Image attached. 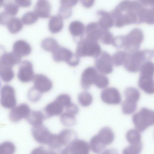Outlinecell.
<instances>
[{
	"label": "cell",
	"mask_w": 154,
	"mask_h": 154,
	"mask_svg": "<svg viewBox=\"0 0 154 154\" xmlns=\"http://www.w3.org/2000/svg\"><path fill=\"white\" fill-rule=\"evenodd\" d=\"M144 6L139 1H122L110 14L115 25L122 28L126 25L139 24V17Z\"/></svg>",
	"instance_id": "1"
},
{
	"label": "cell",
	"mask_w": 154,
	"mask_h": 154,
	"mask_svg": "<svg viewBox=\"0 0 154 154\" xmlns=\"http://www.w3.org/2000/svg\"><path fill=\"white\" fill-rule=\"evenodd\" d=\"M153 55V51L147 49L139 50L132 53H128L124 67L129 72H138L140 71L143 64L146 61H150Z\"/></svg>",
	"instance_id": "2"
},
{
	"label": "cell",
	"mask_w": 154,
	"mask_h": 154,
	"mask_svg": "<svg viewBox=\"0 0 154 154\" xmlns=\"http://www.w3.org/2000/svg\"><path fill=\"white\" fill-rule=\"evenodd\" d=\"M101 47L98 42L86 37L78 42L76 54L79 57H92L96 58L101 54Z\"/></svg>",
	"instance_id": "3"
},
{
	"label": "cell",
	"mask_w": 154,
	"mask_h": 154,
	"mask_svg": "<svg viewBox=\"0 0 154 154\" xmlns=\"http://www.w3.org/2000/svg\"><path fill=\"white\" fill-rule=\"evenodd\" d=\"M132 120L136 130L140 133L144 132L154 125V111L143 108L133 115Z\"/></svg>",
	"instance_id": "4"
},
{
	"label": "cell",
	"mask_w": 154,
	"mask_h": 154,
	"mask_svg": "<svg viewBox=\"0 0 154 154\" xmlns=\"http://www.w3.org/2000/svg\"><path fill=\"white\" fill-rule=\"evenodd\" d=\"M144 33L141 29H133L127 35H125V46L124 48L128 53H132L139 50L144 40Z\"/></svg>",
	"instance_id": "5"
},
{
	"label": "cell",
	"mask_w": 154,
	"mask_h": 154,
	"mask_svg": "<svg viewBox=\"0 0 154 154\" xmlns=\"http://www.w3.org/2000/svg\"><path fill=\"white\" fill-rule=\"evenodd\" d=\"M53 59L57 62H66L69 66L76 67L80 62L79 57L69 49L60 46L52 52Z\"/></svg>",
	"instance_id": "6"
},
{
	"label": "cell",
	"mask_w": 154,
	"mask_h": 154,
	"mask_svg": "<svg viewBox=\"0 0 154 154\" xmlns=\"http://www.w3.org/2000/svg\"><path fill=\"white\" fill-rule=\"evenodd\" d=\"M0 104L5 108L12 109L16 106L17 100L14 88L11 86H4L0 92Z\"/></svg>",
	"instance_id": "7"
},
{
	"label": "cell",
	"mask_w": 154,
	"mask_h": 154,
	"mask_svg": "<svg viewBox=\"0 0 154 154\" xmlns=\"http://www.w3.org/2000/svg\"><path fill=\"white\" fill-rule=\"evenodd\" d=\"M96 68L102 74H109L113 71L112 57L106 52H102L95 61Z\"/></svg>",
	"instance_id": "8"
},
{
	"label": "cell",
	"mask_w": 154,
	"mask_h": 154,
	"mask_svg": "<svg viewBox=\"0 0 154 154\" xmlns=\"http://www.w3.org/2000/svg\"><path fill=\"white\" fill-rule=\"evenodd\" d=\"M31 132L32 137L37 143L48 146L54 134L51 133L48 128L43 125L33 127Z\"/></svg>",
	"instance_id": "9"
},
{
	"label": "cell",
	"mask_w": 154,
	"mask_h": 154,
	"mask_svg": "<svg viewBox=\"0 0 154 154\" xmlns=\"http://www.w3.org/2000/svg\"><path fill=\"white\" fill-rule=\"evenodd\" d=\"M35 77L33 65L29 61L21 62L18 72L19 80L23 83H28L33 80Z\"/></svg>",
	"instance_id": "10"
},
{
	"label": "cell",
	"mask_w": 154,
	"mask_h": 154,
	"mask_svg": "<svg viewBox=\"0 0 154 154\" xmlns=\"http://www.w3.org/2000/svg\"><path fill=\"white\" fill-rule=\"evenodd\" d=\"M100 98L104 103L109 105H119L122 100L120 92L114 87L106 88L102 90Z\"/></svg>",
	"instance_id": "11"
},
{
	"label": "cell",
	"mask_w": 154,
	"mask_h": 154,
	"mask_svg": "<svg viewBox=\"0 0 154 154\" xmlns=\"http://www.w3.org/2000/svg\"><path fill=\"white\" fill-rule=\"evenodd\" d=\"M31 112L29 105L23 103L12 108L9 114V118L13 123H18L23 119H27Z\"/></svg>",
	"instance_id": "12"
},
{
	"label": "cell",
	"mask_w": 154,
	"mask_h": 154,
	"mask_svg": "<svg viewBox=\"0 0 154 154\" xmlns=\"http://www.w3.org/2000/svg\"><path fill=\"white\" fill-rule=\"evenodd\" d=\"M98 74L97 70L94 67H88L85 69L81 78V86L82 88L87 90L92 85L95 84Z\"/></svg>",
	"instance_id": "13"
},
{
	"label": "cell",
	"mask_w": 154,
	"mask_h": 154,
	"mask_svg": "<svg viewBox=\"0 0 154 154\" xmlns=\"http://www.w3.org/2000/svg\"><path fill=\"white\" fill-rule=\"evenodd\" d=\"M33 82V87L42 94L50 91L53 87L52 81L43 74L35 75Z\"/></svg>",
	"instance_id": "14"
},
{
	"label": "cell",
	"mask_w": 154,
	"mask_h": 154,
	"mask_svg": "<svg viewBox=\"0 0 154 154\" xmlns=\"http://www.w3.org/2000/svg\"><path fill=\"white\" fill-rule=\"evenodd\" d=\"M141 90L149 95L154 94V74L140 73L138 82Z\"/></svg>",
	"instance_id": "15"
},
{
	"label": "cell",
	"mask_w": 154,
	"mask_h": 154,
	"mask_svg": "<svg viewBox=\"0 0 154 154\" xmlns=\"http://www.w3.org/2000/svg\"><path fill=\"white\" fill-rule=\"evenodd\" d=\"M70 154H89V144L82 139H77L67 146Z\"/></svg>",
	"instance_id": "16"
},
{
	"label": "cell",
	"mask_w": 154,
	"mask_h": 154,
	"mask_svg": "<svg viewBox=\"0 0 154 154\" xmlns=\"http://www.w3.org/2000/svg\"><path fill=\"white\" fill-rule=\"evenodd\" d=\"M104 30L100 26L98 23L95 22L90 23L86 26L85 29L87 34L86 37L98 42L101 39Z\"/></svg>",
	"instance_id": "17"
},
{
	"label": "cell",
	"mask_w": 154,
	"mask_h": 154,
	"mask_svg": "<svg viewBox=\"0 0 154 154\" xmlns=\"http://www.w3.org/2000/svg\"><path fill=\"white\" fill-rule=\"evenodd\" d=\"M77 133L72 129H63L57 134L58 140L61 146H68L77 139Z\"/></svg>",
	"instance_id": "18"
},
{
	"label": "cell",
	"mask_w": 154,
	"mask_h": 154,
	"mask_svg": "<svg viewBox=\"0 0 154 154\" xmlns=\"http://www.w3.org/2000/svg\"><path fill=\"white\" fill-rule=\"evenodd\" d=\"M64 110V107L56 100L48 104L43 109V113L46 119L53 116H57L62 115Z\"/></svg>",
	"instance_id": "19"
},
{
	"label": "cell",
	"mask_w": 154,
	"mask_h": 154,
	"mask_svg": "<svg viewBox=\"0 0 154 154\" xmlns=\"http://www.w3.org/2000/svg\"><path fill=\"white\" fill-rule=\"evenodd\" d=\"M51 6L50 3L47 1H38L34 8V12L38 17L47 19L50 16Z\"/></svg>",
	"instance_id": "20"
},
{
	"label": "cell",
	"mask_w": 154,
	"mask_h": 154,
	"mask_svg": "<svg viewBox=\"0 0 154 154\" xmlns=\"http://www.w3.org/2000/svg\"><path fill=\"white\" fill-rule=\"evenodd\" d=\"M99 16L98 24L103 30H109L115 25V22L111 14L104 10H99L97 13Z\"/></svg>",
	"instance_id": "21"
},
{
	"label": "cell",
	"mask_w": 154,
	"mask_h": 154,
	"mask_svg": "<svg viewBox=\"0 0 154 154\" xmlns=\"http://www.w3.org/2000/svg\"><path fill=\"white\" fill-rule=\"evenodd\" d=\"M21 57L14 53L10 52L4 53L0 58V64L12 68L16 64L20 63Z\"/></svg>",
	"instance_id": "22"
},
{
	"label": "cell",
	"mask_w": 154,
	"mask_h": 154,
	"mask_svg": "<svg viewBox=\"0 0 154 154\" xmlns=\"http://www.w3.org/2000/svg\"><path fill=\"white\" fill-rule=\"evenodd\" d=\"M13 52L20 57L28 56L32 51L31 45L25 41L19 40L14 42L13 47Z\"/></svg>",
	"instance_id": "23"
},
{
	"label": "cell",
	"mask_w": 154,
	"mask_h": 154,
	"mask_svg": "<svg viewBox=\"0 0 154 154\" xmlns=\"http://www.w3.org/2000/svg\"><path fill=\"white\" fill-rule=\"evenodd\" d=\"M99 140L106 146L111 144L115 139V134L110 127H106L101 128L97 135Z\"/></svg>",
	"instance_id": "24"
},
{
	"label": "cell",
	"mask_w": 154,
	"mask_h": 154,
	"mask_svg": "<svg viewBox=\"0 0 154 154\" xmlns=\"http://www.w3.org/2000/svg\"><path fill=\"white\" fill-rule=\"evenodd\" d=\"M26 119L30 124L33 127H36L43 125L44 120L46 119V118L43 111L33 110L31 112Z\"/></svg>",
	"instance_id": "25"
},
{
	"label": "cell",
	"mask_w": 154,
	"mask_h": 154,
	"mask_svg": "<svg viewBox=\"0 0 154 154\" xmlns=\"http://www.w3.org/2000/svg\"><path fill=\"white\" fill-rule=\"evenodd\" d=\"M63 27V19L59 15H53L51 17L49 21L48 28L51 33H57L60 32Z\"/></svg>",
	"instance_id": "26"
},
{
	"label": "cell",
	"mask_w": 154,
	"mask_h": 154,
	"mask_svg": "<svg viewBox=\"0 0 154 154\" xmlns=\"http://www.w3.org/2000/svg\"><path fill=\"white\" fill-rule=\"evenodd\" d=\"M85 29L86 28L84 24L79 20L73 21L70 23L69 27V32L74 37L82 36Z\"/></svg>",
	"instance_id": "27"
},
{
	"label": "cell",
	"mask_w": 154,
	"mask_h": 154,
	"mask_svg": "<svg viewBox=\"0 0 154 154\" xmlns=\"http://www.w3.org/2000/svg\"><path fill=\"white\" fill-rule=\"evenodd\" d=\"M23 24L21 20L19 18L11 17L6 25L11 33L15 34L22 30Z\"/></svg>",
	"instance_id": "28"
},
{
	"label": "cell",
	"mask_w": 154,
	"mask_h": 154,
	"mask_svg": "<svg viewBox=\"0 0 154 154\" xmlns=\"http://www.w3.org/2000/svg\"><path fill=\"white\" fill-rule=\"evenodd\" d=\"M89 146L92 152L96 154H102L106 147V146L101 143L97 135L91 139Z\"/></svg>",
	"instance_id": "29"
},
{
	"label": "cell",
	"mask_w": 154,
	"mask_h": 154,
	"mask_svg": "<svg viewBox=\"0 0 154 154\" xmlns=\"http://www.w3.org/2000/svg\"><path fill=\"white\" fill-rule=\"evenodd\" d=\"M42 48L44 50L50 52H53L57 49L60 45L55 39L51 37L46 38L42 42Z\"/></svg>",
	"instance_id": "30"
},
{
	"label": "cell",
	"mask_w": 154,
	"mask_h": 154,
	"mask_svg": "<svg viewBox=\"0 0 154 154\" xmlns=\"http://www.w3.org/2000/svg\"><path fill=\"white\" fill-rule=\"evenodd\" d=\"M12 68L0 64V77L5 82H9L14 77Z\"/></svg>",
	"instance_id": "31"
},
{
	"label": "cell",
	"mask_w": 154,
	"mask_h": 154,
	"mask_svg": "<svg viewBox=\"0 0 154 154\" xmlns=\"http://www.w3.org/2000/svg\"><path fill=\"white\" fill-rule=\"evenodd\" d=\"M126 138L130 144H135L141 143L142 137L139 131L136 129H131L127 133Z\"/></svg>",
	"instance_id": "32"
},
{
	"label": "cell",
	"mask_w": 154,
	"mask_h": 154,
	"mask_svg": "<svg viewBox=\"0 0 154 154\" xmlns=\"http://www.w3.org/2000/svg\"><path fill=\"white\" fill-rule=\"evenodd\" d=\"M125 99L137 103L140 98L139 90L135 88L129 87L127 88L124 91Z\"/></svg>",
	"instance_id": "33"
},
{
	"label": "cell",
	"mask_w": 154,
	"mask_h": 154,
	"mask_svg": "<svg viewBox=\"0 0 154 154\" xmlns=\"http://www.w3.org/2000/svg\"><path fill=\"white\" fill-rule=\"evenodd\" d=\"M128 54V53L125 51L117 52L111 57L113 64L117 67L124 65L127 58Z\"/></svg>",
	"instance_id": "34"
},
{
	"label": "cell",
	"mask_w": 154,
	"mask_h": 154,
	"mask_svg": "<svg viewBox=\"0 0 154 154\" xmlns=\"http://www.w3.org/2000/svg\"><path fill=\"white\" fill-rule=\"evenodd\" d=\"M137 103L131 100L125 99L122 104V110L123 114L130 115L134 113L137 108Z\"/></svg>",
	"instance_id": "35"
},
{
	"label": "cell",
	"mask_w": 154,
	"mask_h": 154,
	"mask_svg": "<svg viewBox=\"0 0 154 154\" xmlns=\"http://www.w3.org/2000/svg\"><path fill=\"white\" fill-rule=\"evenodd\" d=\"M78 98L80 105L84 107H87L90 105L93 101L92 95L87 91H83L80 93L78 96Z\"/></svg>",
	"instance_id": "36"
},
{
	"label": "cell",
	"mask_w": 154,
	"mask_h": 154,
	"mask_svg": "<svg viewBox=\"0 0 154 154\" xmlns=\"http://www.w3.org/2000/svg\"><path fill=\"white\" fill-rule=\"evenodd\" d=\"M145 7L143 14V22L148 24H154V4L150 6Z\"/></svg>",
	"instance_id": "37"
},
{
	"label": "cell",
	"mask_w": 154,
	"mask_h": 154,
	"mask_svg": "<svg viewBox=\"0 0 154 154\" xmlns=\"http://www.w3.org/2000/svg\"><path fill=\"white\" fill-rule=\"evenodd\" d=\"M60 120L63 125L68 127L73 126L76 124V119L75 116L66 112L62 113L60 116Z\"/></svg>",
	"instance_id": "38"
},
{
	"label": "cell",
	"mask_w": 154,
	"mask_h": 154,
	"mask_svg": "<svg viewBox=\"0 0 154 154\" xmlns=\"http://www.w3.org/2000/svg\"><path fill=\"white\" fill-rule=\"evenodd\" d=\"M38 16L34 11H29L23 14L22 17L23 23L26 25H31L38 20Z\"/></svg>",
	"instance_id": "39"
},
{
	"label": "cell",
	"mask_w": 154,
	"mask_h": 154,
	"mask_svg": "<svg viewBox=\"0 0 154 154\" xmlns=\"http://www.w3.org/2000/svg\"><path fill=\"white\" fill-rule=\"evenodd\" d=\"M143 148L142 142L139 143L131 145L123 150L122 154H140Z\"/></svg>",
	"instance_id": "40"
},
{
	"label": "cell",
	"mask_w": 154,
	"mask_h": 154,
	"mask_svg": "<svg viewBox=\"0 0 154 154\" xmlns=\"http://www.w3.org/2000/svg\"><path fill=\"white\" fill-rule=\"evenodd\" d=\"M5 11L11 16H15L18 13L19 7L16 3L11 2L5 3L4 5Z\"/></svg>",
	"instance_id": "41"
},
{
	"label": "cell",
	"mask_w": 154,
	"mask_h": 154,
	"mask_svg": "<svg viewBox=\"0 0 154 154\" xmlns=\"http://www.w3.org/2000/svg\"><path fill=\"white\" fill-rule=\"evenodd\" d=\"M109 84V80L104 74H98L94 85L99 89H106Z\"/></svg>",
	"instance_id": "42"
},
{
	"label": "cell",
	"mask_w": 154,
	"mask_h": 154,
	"mask_svg": "<svg viewBox=\"0 0 154 154\" xmlns=\"http://www.w3.org/2000/svg\"><path fill=\"white\" fill-rule=\"evenodd\" d=\"M72 14V7L61 5L59 10V14L63 19H68Z\"/></svg>",
	"instance_id": "43"
},
{
	"label": "cell",
	"mask_w": 154,
	"mask_h": 154,
	"mask_svg": "<svg viewBox=\"0 0 154 154\" xmlns=\"http://www.w3.org/2000/svg\"><path fill=\"white\" fill-rule=\"evenodd\" d=\"M42 93L34 87L32 88L28 92V97L31 102L35 103L38 102L42 97Z\"/></svg>",
	"instance_id": "44"
},
{
	"label": "cell",
	"mask_w": 154,
	"mask_h": 154,
	"mask_svg": "<svg viewBox=\"0 0 154 154\" xmlns=\"http://www.w3.org/2000/svg\"><path fill=\"white\" fill-rule=\"evenodd\" d=\"M4 154H14L16 151L15 145L11 142L6 141L1 144Z\"/></svg>",
	"instance_id": "45"
},
{
	"label": "cell",
	"mask_w": 154,
	"mask_h": 154,
	"mask_svg": "<svg viewBox=\"0 0 154 154\" xmlns=\"http://www.w3.org/2000/svg\"><path fill=\"white\" fill-rule=\"evenodd\" d=\"M63 107H66L71 103V98L70 96L67 94H62L59 95L56 99Z\"/></svg>",
	"instance_id": "46"
},
{
	"label": "cell",
	"mask_w": 154,
	"mask_h": 154,
	"mask_svg": "<svg viewBox=\"0 0 154 154\" xmlns=\"http://www.w3.org/2000/svg\"><path fill=\"white\" fill-rule=\"evenodd\" d=\"M113 39L114 37L112 33L109 30H104L100 40L104 44L109 45L112 43Z\"/></svg>",
	"instance_id": "47"
},
{
	"label": "cell",
	"mask_w": 154,
	"mask_h": 154,
	"mask_svg": "<svg viewBox=\"0 0 154 154\" xmlns=\"http://www.w3.org/2000/svg\"><path fill=\"white\" fill-rule=\"evenodd\" d=\"M113 46L118 49L123 48L125 46V38L124 35L116 36L113 39L112 43Z\"/></svg>",
	"instance_id": "48"
},
{
	"label": "cell",
	"mask_w": 154,
	"mask_h": 154,
	"mask_svg": "<svg viewBox=\"0 0 154 154\" xmlns=\"http://www.w3.org/2000/svg\"><path fill=\"white\" fill-rule=\"evenodd\" d=\"M79 112V108L78 106L74 103H71L66 107V112L71 115L75 116Z\"/></svg>",
	"instance_id": "49"
},
{
	"label": "cell",
	"mask_w": 154,
	"mask_h": 154,
	"mask_svg": "<svg viewBox=\"0 0 154 154\" xmlns=\"http://www.w3.org/2000/svg\"><path fill=\"white\" fill-rule=\"evenodd\" d=\"M11 17V16L9 15L6 12H2L0 13V24L6 25Z\"/></svg>",
	"instance_id": "50"
},
{
	"label": "cell",
	"mask_w": 154,
	"mask_h": 154,
	"mask_svg": "<svg viewBox=\"0 0 154 154\" xmlns=\"http://www.w3.org/2000/svg\"><path fill=\"white\" fill-rule=\"evenodd\" d=\"M48 152L43 146H39L32 150L30 154H48Z\"/></svg>",
	"instance_id": "51"
},
{
	"label": "cell",
	"mask_w": 154,
	"mask_h": 154,
	"mask_svg": "<svg viewBox=\"0 0 154 154\" xmlns=\"http://www.w3.org/2000/svg\"><path fill=\"white\" fill-rule=\"evenodd\" d=\"M15 2L19 7H28L31 5L30 1H15Z\"/></svg>",
	"instance_id": "52"
},
{
	"label": "cell",
	"mask_w": 154,
	"mask_h": 154,
	"mask_svg": "<svg viewBox=\"0 0 154 154\" xmlns=\"http://www.w3.org/2000/svg\"><path fill=\"white\" fill-rule=\"evenodd\" d=\"M78 1H73V0H62L60 1V4L63 5H67L69 7H72L75 6L78 3Z\"/></svg>",
	"instance_id": "53"
},
{
	"label": "cell",
	"mask_w": 154,
	"mask_h": 154,
	"mask_svg": "<svg viewBox=\"0 0 154 154\" xmlns=\"http://www.w3.org/2000/svg\"><path fill=\"white\" fill-rule=\"evenodd\" d=\"M81 2L84 7L89 8L92 6V5H94L95 1H88V0H87V1H82Z\"/></svg>",
	"instance_id": "54"
},
{
	"label": "cell",
	"mask_w": 154,
	"mask_h": 154,
	"mask_svg": "<svg viewBox=\"0 0 154 154\" xmlns=\"http://www.w3.org/2000/svg\"><path fill=\"white\" fill-rule=\"evenodd\" d=\"M102 154H119L118 152L115 148H109L105 150Z\"/></svg>",
	"instance_id": "55"
},
{
	"label": "cell",
	"mask_w": 154,
	"mask_h": 154,
	"mask_svg": "<svg viewBox=\"0 0 154 154\" xmlns=\"http://www.w3.org/2000/svg\"><path fill=\"white\" fill-rule=\"evenodd\" d=\"M60 154H70L67 146L65 149H63V150L61 151Z\"/></svg>",
	"instance_id": "56"
},
{
	"label": "cell",
	"mask_w": 154,
	"mask_h": 154,
	"mask_svg": "<svg viewBox=\"0 0 154 154\" xmlns=\"http://www.w3.org/2000/svg\"><path fill=\"white\" fill-rule=\"evenodd\" d=\"M0 154H4L3 151L1 144H0Z\"/></svg>",
	"instance_id": "57"
},
{
	"label": "cell",
	"mask_w": 154,
	"mask_h": 154,
	"mask_svg": "<svg viewBox=\"0 0 154 154\" xmlns=\"http://www.w3.org/2000/svg\"><path fill=\"white\" fill-rule=\"evenodd\" d=\"M4 2L3 1H0V7L3 5L4 6Z\"/></svg>",
	"instance_id": "58"
},
{
	"label": "cell",
	"mask_w": 154,
	"mask_h": 154,
	"mask_svg": "<svg viewBox=\"0 0 154 154\" xmlns=\"http://www.w3.org/2000/svg\"><path fill=\"white\" fill-rule=\"evenodd\" d=\"M0 86H1V84H0Z\"/></svg>",
	"instance_id": "59"
}]
</instances>
